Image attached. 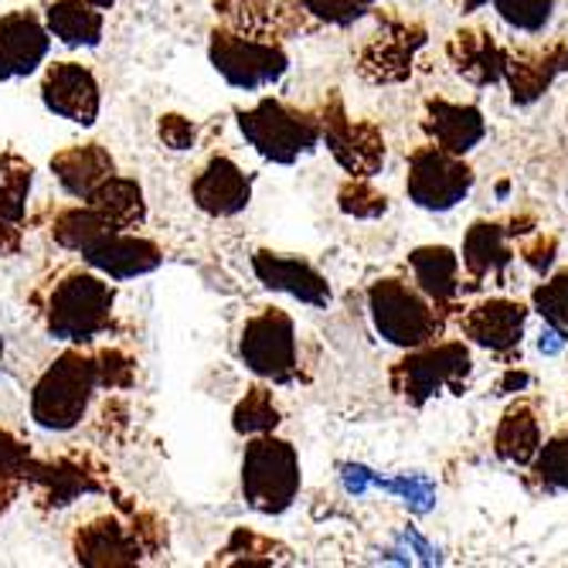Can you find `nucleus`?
Masks as SVG:
<instances>
[{
	"label": "nucleus",
	"mask_w": 568,
	"mask_h": 568,
	"mask_svg": "<svg viewBox=\"0 0 568 568\" xmlns=\"http://www.w3.org/2000/svg\"><path fill=\"white\" fill-rule=\"evenodd\" d=\"M99 388H102L99 357L79 344H69L31 385L28 408L34 426L44 433L79 429Z\"/></svg>",
	"instance_id": "nucleus-1"
},
{
	"label": "nucleus",
	"mask_w": 568,
	"mask_h": 568,
	"mask_svg": "<svg viewBox=\"0 0 568 568\" xmlns=\"http://www.w3.org/2000/svg\"><path fill=\"white\" fill-rule=\"evenodd\" d=\"M113 306L116 286L106 276L95 270H75L48 290L41 321L51 341L85 347L113 327Z\"/></svg>",
	"instance_id": "nucleus-2"
},
{
	"label": "nucleus",
	"mask_w": 568,
	"mask_h": 568,
	"mask_svg": "<svg viewBox=\"0 0 568 568\" xmlns=\"http://www.w3.org/2000/svg\"><path fill=\"white\" fill-rule=\"evenodd\" d=\"M239 133L263 161L293 168L321 146V116L296 110L276 95H263L248 110H235Z\"/></svg>",
	"instance_id": "nucleus-3"
},
{
	"label": "nucleus",
	"mask_w": 568,
	"mask_h": 568,
	"mask_svg": "<svg viewBox=\"0 0 568 568\" xmlns=\"http://www.w3.org/2000/svg\"><path fill=\"white\" fill-rule=\"evenodd\" d=\"M368 317L375 334L398 351L426 347L446 331V310L398 276H385L368 286Z\"/></svg>",
	"instance_id": "nucleus-4"
},
{
	"label": "nucleus",
	"mask_w": 568,
	"mask_h": 568,
	"mask_svg": "<svg viewBox=\"0 0 568 568\" xmlns=\"http://www.w3.org/2000/svg\"><path fill=\"white\" fill-rule=\"evenodd\" d=\"M242 497L255 514L280 518L293 507L303 487L300 474V453L290 439H280L276 433L248 436L242 449Z\"/></svg>",
	"instance_id": "nucleus-5"
},
{
	"label": "nucleus",
	"mask_w": 568,
	"mask_h": 568,
	"mask_svg": "<svg viewBox=\"0 0 568 568\" xmlns=\"http://www.w3.org/2000/svg\"><path fill=\"white\" fill-rule=\"evenodd\" d=\"M474 375V357L463 341H433L426 347L405 351L388 372L392 392L412 408H426L436 395H463Z\"/></svg>",
	"instance_id": "nucleus-6"
},
{
	"label": "nucleus",
	"mask_w": 568,
	"mask_h": 568,
	"mask_svg": "<svg viewBox=\"0 0 568 568\" xmlns=\"http://www.w3.org/2000/svg\"><path fill=\"white\" fill-rule=\"evenodd\" d=\"M212 69L239 92H263L290 72L286 48L273 38H260L239 28H215L209 38Z\"/></svg>",
	"instance_id": "nucleus-7"
},
{
	"label": "nucleus",
	"mask_w": 568,
	"mask_h": 568,
	"mask_svg": "<svg viewBox=\"0 0 568 568\" xmlns=\"http://www.w3.org/2000/svg\"><path fill=\"white\" fill-rule=\"evenodd\" d=\"M239 361L266 385H290L300 372L296 354V324L286 310L266 306L242 324L239 334Z\"/></svg>",
	"instance_id": "nucleus-8"
},
{
	"label": "nucleus",
	"mask_w": 568,
	"mask_h": 568,
	"mask_svg": "<svg viewBox=\"0 0 568 568\" xmlns=\"http://www.w3.org/2000/svg\"><path fill=\"white\" fill-rule=\"evenodd\" d=\"M474 168L456 158V153L426 143L408 153V174H405V194L423 212L446 215L456 204H463L474 191Z\"/></svg>",
	"instance_id": "nucleus-9"
},
{
	"label": "nucleus",
	"mask_w": 568,
	"mask_h": 568,
	"mask_svg": "<svg viewBox=\"0 0 568 568\" xmlns=\"http://www.w3.org/2000/svg\"><path fill=\"white\" fill-rule=\"evenodd\" d=\"M321 116V143H327L331 158L347 171V178H378L385 168V133L368 120H351L344 102H324Z\"/></svg>",
	"instance_id": "nucleus-10"
},
{
	"label": "nucleus",
	"mask_w": 568,
	"mask_h": 568,
	"mask_svg": "<svg viewBox=\"0 0 568 568\" xmlns=\"http://www.w3.org/2000/svg\"><path fill=\"white\" fill-rule=\"evenodd\" d=\"M41 106L69 120L75 126H95L99 110H102V92H99V79L89 65L82 62H51L41 75Z\"/></svg>",
	"instance_id": "nucleus-11"
},
{
	"label": "nucleus",
	"mask_w": 568,
	"mask_h": 568,
	"mask_svg": "<svg viewBox=\"0 0 568 568\" xmlns=\"http://www.w3.org/2000/svg\"><path fill=\"white\" fill-rule=\"evenodd\" d=\"M252 273L270 293H283L296 303H306L314 310H327L334 303V290L327 276L293 252H273V248H255L252 252Z\"/></svg>",
	"instance_id": "nucleus-12"
},
{
	"label": "nucleus",
	"mask_w": 568,
	"mask_h": 568,
	"mask_svg": "<svg viewBox=\"0 0 568 568\" xmlns=\"http://www.w3.org/2000/svg\"><path fill=\"white\" fill-rule=\"evenodd\" d=\"M528 317L531 306H525L521 300H504V296H490L480 300L474 306L463 310L459 317V331L470 344L490 351V354H514L521 351L525 331H528Z\"/></svg>",
	"instance_id": "nucleus-13"
},
{
	"label": "nucleus",
	"mask_w": 568,
	"mask_h": 568,
	"mask_svg": "<svg viewBox=\"0 0 568 568\" xmlns=\"http://www.w3.org/2000/svg\"><path fill=\"white\" fill-rule=\"evenodd\" d=\"M51 31L44 28V18H38L28 8L0 14V82H18L34 75L48 51H51Z\"/></svg>",
	"instance_id": "nucleus-14"
},
{
	"label": "nucleus",
	"mask_w": 568,
	"mask_h": 568,
	"mask_svg": "<svg viewBox=\"0 0 568 568\" xmlns=\"http://www.w3.org/2000/svg\"><path fill=\"white\" fill-rule=\"evenodd\" d=\"M191 201L209 219H235L252 204V174H245L229 153H215L194 174Z\"/></svg>",
	"instance_id": "nucleus-15"
},
{
	"label": "nucleus",
	"mask_w": 568,
	"mask_h": 568,
	"mask_svg": "<svg viewBox=\"0 0 568 568\" xmlns=\"http://www.w3.org/2000/svg\"><path fill=\"white\" fill-rule=\"evenodd\" d=\"M426 44V31L419 24H385L357 55V69L365 79L395 85L412 75V62H416L419 48Z\"/></svg>",
	"instance_id": "nucleus-16"
},
{
	"label": "nucleus",
	"mask_w": 568,
	"mask_h": 568,
	"mask_svg": "<svg viewBox=\"0 0 568 568\" xmlns=\"http://www.w3.org/2000/svg\"><path fill=\"white\" fill-rule=\"evenodd\" d=\"M85 266L102 273L113 283H126V280H140L150 276L164 266V248L136 232H113L110 239H102L95 248H89L85 255Z\"/></svg>",
	"instance_id": "nucleus-17"
},
{
	"label": "nucleus",
	"mask_w": 568,
	"mask_h": 568,
	"mask_svg": "<svg viewBox=\"0 0 568 568\" xmlns=\"http://www.w3.org/2000/svg\"><path fill=\"white\" fill-rule=\"evenodd\" d=\"M423 133L429 136V143L456 153V158H467L487 140V120L474 102H453L436 95L426 102Z\"/></svg>",
	"instance_id": "nucleus-18"
},
{
	"label": "nucleus",
	"mask_w": 568,
	"mask_h": 568,
	"mask_svg": "<svg viewBox=\"0 0 568 568\" xmlns=\"http://www.w3.org/2000/svg\"><path fill=\"white\" fill-rule=\"evenodd\" d=\"M568 72V44H548L541 51H518V55H507L504 51V82L510 89L514 106H531L538 102L558 75Z\"/></svg>",
	"instance_id": "nucleus-19"
},
{
	"label": "nucleus",
	"mask_w": 568,
	"mask_h": 568,
	"mask_svg": "<svg viewBox=\"0 0 568 568\" xmlns=\"http://www.w3.org/2000/svg\"><path fill=\"white\" fill-rule=\"evenodd\" d=\"M75 561L82 565H136L143 558V541L136 528L120 518H95L75 531Z\"/></svg>",
	"instance_id": "nucleus-20"
},
{
	"label": "nucleus",
	"mask_w": 568,
	"mask_h": 568,
	"mask_svg": "<svg viewBox=\"0 0 568 568\" xmlns=\"http://www.w3.org/2000/svg\"><path fill=\"white\" fill-rule=\"evenodd\" d=\"M51 174L62 184L65 194H72L75 201H89L102 181H110L116 174V161L113 153L102 143H75L59 150L55 158L48 161Z\"/></svg>",
	"instance_id": "nucleus-21"
},
{
	"label": "nucleus",
	"mask_w": 568,
	"mask_h": 568,
	"mask_svg": "<svg viewBox=\"0 0 568 568\" xmlns=\"http://www.w3.org/2000/svg\"><path fill=\"white\" fill-rule=\"evenodd\" d=\"M446 55L459 79H467L477 89L504 82V48L480 28H463L449 38Z\"/></svg>",
	"instance_id": "nucleus-22"
},
{
	"label": "nucleus",
	"mask_w": 568,
	"mask_h": 568,
	"mask_svg": "<svg viewBox=\"0 0 568 568\" xmlns=\"http://www.w3.org/2000/svg\"><path fill=\"white\" fill-rule=\"evenodd\" d=\"M541 449V423H538V408L525 398L504 408V416L494 433V453L507 467L528 470L535 453Z\"/></svg>",
	"instance_id": "nucleus-23"
},
{
	"label": "nucleus",
	"mask_w": 568,
	"mask_h": 568,
	"mask_svg": "<svg viewBox=\"0 0 568 568\" xmlns=\"http://www.w3.org/2000/svg\"><path fill=\"white\" fill-rule=\"evenodd\" d=\"M514 263V252L507 245V229L497 222H474L463 235V252H459V266L467 270L474 283L487 280H504L507 266Z\"/></svg>",
	"instance_id": "nucleus-24"
},
{
	"label": "nucleus",
	"mask_w": 568,
	"mask_h": 568,
	"mask_svg": "<svg viewBox=\"0 0 568 568\" xmlns=\"http://www.w3.org/2000/svg\"><path fill=\"white\" fill-rule=\"evenodd\" d=\"M408 270L416 286L443 310L453 306V300L459 296L463 283H459V255L449 245H419L408 252Z\"/></svg>",
	"instance_id": "nucleus-25"
},
{
	"label": "nucleus",
	"mask_w": 568,
	"mask_h": 568,
	"mask_svg": "<svg viewBox=\"0 0 568 568\" xmlns=\"http://www.w3.org/2000/svg\"><path fill=\"white\" fill-rule=\"evenodd\" d=\"M44 28L65 48H99L106 11L92 8L89 0H51L44 8Z\"/></svg>",
	"instance_id": "nucleus-26"
},
{
	"label": "nucleus",
	"mask_w": 568,
	"mask_h": 568,
	"mask_svg": "<svg viewBox=\"0 0 568 568\" xmlns=\"http://www.w3.org/2000/svg\"><path fill=\"white\" fill-rule=\"evenodd\" d=\"M219 4L232 18V28L260 38L296 31L306 14L300 0L296 4H290V0H219Z\"/></svg>",
	"instance_id": "nucleus-27"
},
{
	"label": "nucleus",
	"mask_w": 568,
	"mask_h": 568,
	"mask_svg": "<svg viewBox=\"0 0 568 568\" xmlns=\"http://www.w3.org/2000/svg\"><path fill=\"white\" fill-rule=\"evenodd\" d=\"M48 232L55 239V245H62L75 255H85L102 239H110L113 232H126V229H120L110 215H102L95 204L82 201V204H72V209H59Z\"/></svg>",
	"instance_id": "nucleus-28"
},
{
	"label": "nucleus",
	"mask_w": 568,
	"mask_h": 568,
	"mask_svg": "<svg viewBox=\"0 0 568 568\" xmlns=\"http://www.w3.org/2000/svg\"><path fill=\"white\" fill-rule=\"evenodd\" d=\"M89 204H95L102 215H110L126 232H136L146 222L143 184L136 178H126V174H113L110 181H102L99 191L89 197Z\"/></svg>",
	"instance_id": "nucleus-29"
},
{
	"label": "nucleus",
	"mask_w": 568,
	"mask_h": 568,
	"mask_svg": "<svg viewBox=\"0 0 568 568\" xmlns=\"http://www.w3.org/2000/svg\"><path fill=\"white\" fill-rule=\"evenodd\" d=\"M31 187H34L31 161H24L14 150L0 153V222H14V225L24 222Z\"/></svg>",
	"instance_id": "nucleus-30"
},
{
	"label": "nucleus",
	"mask_w": 568,
	"mask_h": 568,
	"mask_svg": "<svg viewBox=\"0 0 568 568\" xmlns=\"http://www.w3.org/2000/svg\"><path fill=\"white\" fill-rule=\"evenodd\" d=\"M280 423H283V412L266 382L252 385L232 408V429L239 436H266V433H276Z\"/></svg>",
	"instance_id": "nucleus-31"
},
{
	"label": "nucleus",
	"mask_w": 568,
	"mask_h": 568,
	"mask_svg": "<svg viewBox=\"0 0 568 568\" xmlns=\"http://www.w3.org/2000/svg\"><path fill=\"white\" fill-rule=\"evenodd\" d=\"M528 474L541 494H568V426L541 443Z\"/></svg>",
	"instance_id": "nucleus-32"
},
{
	"label": "nucleus",
	"mask_w": 568,
	"mask_h": 568,
	"mask_svg": "<svg viewBox=\"0 0 568 568\" xmlns=\"http://www.w3.org/2000/svg\"><path fill=\"white\" fill-rule=\"evenodd\" d=\"M375 490H385L392 494L408 514H416V518H426L429 510H436V500H439V487L429 474H395V477H378L375 474Z\"/></svg>",
	"instance_id": "nucleus-33"
},
{
	"label": "nucleus",
	"mask_w": 568,
	"mask_h": 568,
	"mask_svg": "<svg viewBox=\"0 0 568 568\" xmlns=\"http://www.w3.org/2000/svg\"><path fill=\"white\" fill-rule=\"evenodd\" d=\"M34 456L31 449L11 433L0 426V504H11L18 490L31 480L34 474Z\"/></svg>",
	"instance_id": "nucleus-34"
},
{
	"label": "nucleus",
	"mask_w": 568,
	"mask_h": 568,
	"mask_svg": "<svg viewBox=\"0 0 568 568\" xmlns=\"http://www.w3.org/2000/svg\"><path fill=\"white\" fill-rule=\"evenodd\" d=\"M337 209L347 219L375 222L388 212V197L372 184V178H347L337 191Z\"/></svg>",
	"instance_id": "nucleus-35"
},
{
	"label": "nucleus",
	"mask_w": 568,
	"mask_h": 568,
	"mask_svg": "<svg viewBox=\"0 0 568 568\" xmlns=\"http://www.w3.org/2000/svg\"><path fill=\"white\" fill-rule=\"evenodd\" d=\"M531 310L548 327L568 337V270L548 276L545 283L531 290Z\"/></svg>",
	"instance_id": "nucleus-36"
},
{
	"label": "nucleus",
	"mask_w": 568,
	"mask_h": 568,
	"mask_svg": "<svg viewBox=\"0 0 568 568\" xmlns=\"http://www.w3.org/2000/svg\"><path fill=\"white\" fill-rule=\"evenodd\" d=\"M497 18L521 31V34H541L555 18V0H490Z\"/></svg>",
	"instance_id": "nucleus-37"
},
{
	"label": "nucleus",
	"mask_w": 568,
	"mask_h": 568,
	"mask_svg": "<svg viewBox=\"0 0 568 568\" xmlns=\"http://www.w3.org/2000/svg\"><path fill=\"white\" fill-rule=\"evenodd\" d=\"M310 18H317L331 28H351L365 21L378 0H300Z\"/></svg>",
	"instance_id": "nucleus-38"
},
{
	"label": "nucleus",
	"mask_w": 568,
	"mask_h": 568,
	"mask_svg": "<svg viewBox=\"0 0 568 568\" xmlns=\"http://www.w3.org/2000/svg\"><path fill=\"white\" fill-rule=\"evenodd\" d=\"M385 561H398V565H412V561H419V565H443V548L433 545L419 528H402L395 535V548L385 551Z\"/></svg>",
	"instance_id": "nucleus-39"
},
{
	"label": "nucleus",
	"mask_w": 568,
	"mask_h": 568,
	"mask_svg": "<svg viewBox=\"0 0 568 568\" xmlns=\"http://www.w3.org/2000/svg\"><path fill=\"white\" fill-rule=\"evenodd\" d=\"M158 136H161V143H164L168 150L187 153V150H194V143H197V123L187 120L184 113H161V120H158Z\"/></svg>",
	"instance_id": "nucleus-40"
},
{
	"label": "nucleus",
	"mask_w": 568,
	"mask_h": 568,
	"mask_svg": "<svg viewBox=\"0 0 568 568\" xmlns=\"http://www.w3.org/2000/svg\"><path fill=\"white\" fill-rule=\"evenodd\" d=\"M99 378H102V388H126L133 382V357L123 354L120 347H106L99 351Z\"/></svg>",
	"instance_id": "nucleus-41"
},
{
	"label": "nucleus",
	"mask_w": 568,
	"mask_h": 568,
	"mask_svg": "<svg viewBox=\"0 0 568 568\" xmlns=\"http://www.w3.org/2000/svg\"><path fill=\"white\" fill-rule=\"evenodd\" d=\"M555 255H558V242H555V235H545V232L535 235L528 245H521V260H525L528 270L538 273V276H548V273H551Z\"/></svg>",
	"instance_id": "nucleus-42"
},
{
	"label": "nucleus",
	"mask_w": 568,
	"mask_h": 568,
	"mask_svg": "<svg viewBox=\"0 0 568 568\" xmlns=\"http://www.w3.org/2000/svg\"><path fill=\"white\" fill-rule=\"evenodd\" d=\"M341 487L347 497H365L368 490H375V470L365 467V463H344L341 467Z\"/></svg>",
	"instance_id": "nucleus-43"
},
{
	"label": "nucleus",
	"mask_w": 568,
	"mask_h": 568,
	"mask_svg": "<svg viewBox=\"0 0 568 568\" xmlns=\"http://www.w3.org/2000/svg\"><path fill=\"white\" fill-rule=\"evenodd\" d=\"M565 344H568V337H561L555 327H541V334H538V351L545 354V357H555V354H561L565 351Z\"/></svg>",
	"instance_id": "nucleus-44"
},
{
	"label": "nucleus",
	"mask_w": 568,
	"mask_h": 568,
	"mask_svg": "<svg viewBox=\"0 0 568 568\" xmlns=\"http://www.w3.org/2000/svg\"><path fill=\"white\" fill-rule=\"evenodd\" d=\"M531 385V375L528 372H518V368H510L504 378H500V385H497V392L500 395H521L525 388Z\"/></svg>",
	"instance_id": "nucleus-45"
},
{
	"label": "nucleus",
	"mask_w": 568,
	"mask_h": 568,
	"mask_svg": "<svg viewBox=\"0 0 568 568\" xmlns=\"http://www.w3.org/2000/svg\"><path fill=\"white\" fill-rule=\"evenodd\" d=\"M18 245H21L18 225H14V222H0V255L18 252Z\"/></svg>",
	"instance_id": "nucleus-46"
},
{
	"label": "nucleus",
	"mask_w": 568,
	"mask_h": 568,
	"mask_svg": "<svg viewBox=\"0 0 568 568\" xmlns=\"http://www.w3.org/2000/svg\"><path fill=\"white\" fill-rule=\"evenodd\" d=\"M490 0H456V8L463 11V14H477L480 8H487Z\"/></svg>",
	"instance_id": "nucleus-47"
},
{
	"label": "nucleus",
	"mask_w": 568,
	"mask_h": 568,
	"mask_svg": "<svg viewBox=\"0 0 568 568\" xmlns=\"http://www.w3.org/2000/svg\"><path fill=\"white\" fill-rule=\"evenodd\" d=\"M92 8H99V11H110V8H116V0H89Z\"/></svg>",
	"instance_id": "nucleus-48"
},
{
	"label": "nucleus",
	"mask_w": 568,
	"mask_h": 568,
	"mask_svg": "<svg viewBox=\"0 0 568 568\" xmlns=\"http://www.w3.org/2000/svg\"><path fill=\"white\" fill-rule=\"evenodd\" d=\"M507 191H510V184H507V181H500V184H497V197L504 201V197H507Z\"/></svg>",
	"instance_id": "nucleus-49"
},
{
	"label": "nucleus",
	"mask_w": 568,
	"mask_h": 568,
	"mask_svg": "<svg viewBox=\"0 0 568 568\" xmlns=\"http://www.w3.org/2000/svg\"><path fill=\"white\" fill-rule=\"evenodd\" d=\"M0 365H4V334H0Z\"/></svg>",
	"instance_id": "nucleus-50"
}]
</instances>
